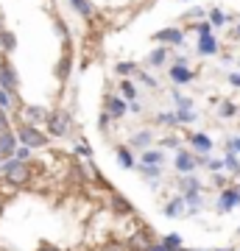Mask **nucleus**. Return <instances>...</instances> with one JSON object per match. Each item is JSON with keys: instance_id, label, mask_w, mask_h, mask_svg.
Segmentation results:
<instances>
[{"instance_id": "f257e3e1", "label": "nucleus", "mask_w": 240, "mask_h": 251, "mask_svg": "<svg viewBox=\"0 0 240 251\" xmlns=\"http://www.w3.org/2000/svg\"><path fill=\"white\" fill-rule=\"evenodd\" d=\"M31 162H20V159H9L6 165H3V176L11 181V184H17V187H23V184H28L31 181Z\"/></svg>"}, {"instance_id": "f03ea898", "label": "nucleus", "mask_w": 240, "mask_h": 251, "mask_svg": "<svg viewBox=\"0 0 240 251\" xmlns=\"http://www.w3.org/2000/svg\"><path fill=\"white\" fill-rule=\"evenodd\" d=\"M17 134H20V143L28 145V148H42V145L48 143V137H45L36 126H31V123H23L17 128Z\"/></svg>"}, {"instance_id": "7ed1b4c3", "label": "nucleus", "mask_w": 240, "mask_h": 251, "mask_svg": "<svg viewBox=\"0 0 240 251\" xmlns=\"http://www.w3.org/2000/svg\"><path fill=\"white\" fill-rule=\"evenodd\" d=\"M48 128H51L53 137H64L67 131H70V115H64L62 109L53 112V115H48Z\"/></svg>"}, {"instance_id": "20e7f679", "label": "nucleus", "mask_w": 240, "mask_h": 251, "mask_svg": "<svg viewBox=\"0 0 240 251\" xmlns=\"http://www.w3.org/2000/svg\"><path fill=\"white\" fill-rule=\"evenodd\" d=\"M0 87L6 92H17V87H20V78H17V73L11 70V64L3 59L0 62Z\"/></svg>"}, {"instance_id": "39448f33", "label": "nucleus", "mask_w": 240, "mask_h": 251, "mask_svg": "<svg viewBox=\"0 0 240 251\" xmlns=\"http://www.w3.org/2000/svg\"><path fill=\"white\" fill-rule=\"evenodd\" d=\"M151 232L148 229H142V232H137V234H132L129 237V243H126V249L129 251H148L151 249Z\"/></svg>"}, {"instance_id": "423d86ee", "label": "nucleus", "mask_w": 240, "mask_h": 251, "mask_svg": "<svg viewBox=\"0 0 240 251\" xmlns=\"http://www.w3.org/2000/svg\"><path fill=\"white\" fill-rule=\"evenodd\" d=\"M238 204H240V190L238 187H226L221 193V198H218V209H221V212H229V209H235Z\"/></svg>"}, {"instance_id": "0eeeda50", "label": "nucleus", "mask_w": 240, "mask_h": 251, "mask_svg": "<svg viewBox=\"0 0 240 251\" xmlns=\"http://www.w3.org/2000/svg\"><path fill=\"white\" fill-rule=\"evenodd\" d=\"M154 39H157V42H162V45H182L185 34H182L179 28H162V31H157V34H154Z\"/></svg>"}, {"instance_id": "6e6552de", "label": "nucleus", "mask_w": 240, "mask_h": 251, "mask_svg": "<svg viewBox=\"0 0 240 251\" xmlns=\"http://www.w3.org/2000/svg\"><path fill=\"white\" fill-rule=\"evenodd\" d=\"M173 165H176V171H179V173H193V171L198 168V159H196V156H193L190 151H179V153H176V162H173Z\"/></svg>"}, {"instance_id": "1a4fd4ad", "label": "nucleus", "mask_w": 240, "mask_h": 251, "mask_svg": "<svg viewBox=\"0 0 240 251\" xmlns=\"http://www.w3.org/2000/svg\"><path fill=\"white\" fill-rule=\"evenodd\" d=\"M14 151H17L14 137H11L9 131H3V134H0V153H3V159H6V156H14Z\"/></svg>"}, {"instance_id": "9d476101", "label": "nucleus", "mask_w": 240, "mask_h": 251, "mask_svg": "<svg viewBox=\"0 0 240 251\" xmlns=\"http://www.w3.org/2000/svg\"><path fill=\"white\" fill-rule=\"evenodd\" d=\"M215 50H218V42H215V36H213V34H201V42H198V53L213 56Z\"/></svg>"}, {"instance_id": "9b49d317", "label": "nucleus", "mask_w": 240, "mask_h": 251, "mask_svg": "<svg viewBox=\"0 0 240 251\" xmlns=\"http://www.w3.org/2000/svg\"><path fill=\"white\" fill-rule=\"evenodd\" d=\"M190 143H193V148H196V151H201V153L213 151V140H210L207 134H190Z\"/></svg>"}, {"instance_id": "f8f14e48", "label": "nucleus", "mask_w": 240, "mask_h": 251, "mask_svg": "<svg viewBox=\"0 0 240 251\" xmlns=\"http://www.w3.org/2000/svg\"><path fill=\"white\" fill-rule=\"evenodd\" d=\"M170 78L176 84H187V81H193V73L187 70L185 64H176V67H170Z\"/></svg>"}, {"instance_id": "ddd939ff", "label": "nucleus", "mask_w": 240, "mask_h": 251, "mask_svg": "<svg viewBox=\"0 0 240 251\" xmlns=\"http://www.w3.org/2000/svg\"><path fill=\"white\" fill-rule=\"evenodd\" d=\"M112 209H115L117 215H132V212H134L132 204H129V201H126L123 196H117V193L112 196Z\"/></svg>"}, {"instance_id": "4468645a", "label": "nucleus", "mask_w": 240, "mask_h": 251, "mask_svg": "<svg viewBox=\"0 0 240 251\" xmlns=\"http://www.w3.org/2000/svg\"><path fill=\"white\" fill-rule=\"evenodd\" d=\"M107 112L112 117H123L126 115V103L120 98H109V103H107Z\"/></svg>"}, {"instance_id": "2eb2a0df", "label": "nucleus", "mask_w": 240, "mask_h": 251, "mask_svg": "<svg viewBox=\"0 0 240 251\" xmlns=\"http://www.w3.org/2000/svg\"><path fill=\"white\" fill-rule=\"evenodd\" d=\"M182 209H185V196H182V198H173V201L165 206V215H168V218H176V215H182Z\"/></svg>"}, {"instance_id": "dca6fc26", "label": "nucleus", "mask_w": 240, "mask_h": 251, "mask_svg": "<svg viewBox=\"0 0 240 251\" xmlns=\"http://www.w3.org/2000/svg\"><path fill=\"white\" fill-rule=\"evenodd\" d=\"M179 187L185 190V193H196V190H201V184H198L196 176H190V173H185V179L179 181Z\"/></svg>"}, {"instance_id": "f3484780", "label": "nucleus", "mask_w": 240, "mask_h": 251, "mask_svg": "<svg viewBox=\"0 0 240 251\" xmlns=\"http://www.w3.org/2000/svg\"><path fill=\"white\" fill-rule=\"evenodd\" d=\"M0 48H3V50H14V48H17V39H14L11 31H0Z\"/></svg>"}, {"instance_id": "a211bd4d", "label": "nucleus", "mask_w": 240, "mask_h": 251, "mask_svg": "<svg viewBox=\"0 0 240 251\" xmlns=\"http://www.w3.org/2000/svg\"><path fill=\"white\" fill-rule=\"evenodd\" d=\"M162 159H165V156H162V151H145L142 153V165H162Z\"/></svg>"}, {"instance_id": "6ab92c4d", "label": "nucleus", "mask_w": 240, "mask_h": 251, "mask_svg": "<svg viewBox=\"0 0 240 251\" xmlns=\"http://www.w3.org/2000/svg\"><path fill=\"white\" fill-rule=\"evenodd\" d=\"M117 162H120L123 168H129V171L134 168V156L129 153V148H117Z\"/></svg>"}, {"instance_id": "aec40b11", "label": "nucleus", "mask_w": 240, "mask_h": 251, "mask_svg": "<svg viewBox=\"0 0 240 251\" xmlns=\"http://www.w3.org/2000/svg\"><path fill=\"white\" fill-rule=\"evenodd\" d=\"M162 246H165L168 251H179V249H182V237H179V234L173 232V234H168V237L162 240Z\"/></svg>"}, {"instance_id": "412c9836", "label": "nucleus", "mask_w": 240, "mask_h": 251, "mask_svg": "<svg viewBox=\"0 0 240 251\" xmlns=\"http://www.w3.org/2000/svg\"><path fill=\"white\" fill-rule=\"evenodd\" d=\"M223 168H229L232 171V176H238L240 173V162H238V156H235V153H226V159H223Z\"/></svg>"}, {"instance_id": "4be33fe9", "label": "nucleus", "mask_w": 240, "mask_h": 251, "mask_svg": "<svg viewBox=\"0 0 240 251\" xmlns=\"http://www.w3.org/2000/svg\"><path fill=\"white\" fill-rule=\"evenodd\" d=\"M165 59H168V50L165 48H157L151 56H148V62L154 64V67H160V64H165Z\"/></svg>"}, {"instance_id": "5701e85b", "label": "nucleus", "mask_w": 240, "mask_h": 251, "mask_svg": "<svg viewBox=\"0 0 240 251\" xmlns=\"http://www.w3.org/2000/svg\"><path fill=\"white\" fill-rule=\"evenodd\" d=\"M73 9L79 11V14H84V17H89L92 14V6H89V0H70Z\"/></svg>"}, {"instance_id": "b1692460", "label": "nucleus", "mask_w": 240, "mask_h": 251, "mask_svg": "<svg viewBox=\"0 0 240 251\" xmlns=\"http://www.w3.org/2000/svg\"><path fill=\"white\" fill-rule=\"evenodd\" d=\"M218 115H221V117H235V115H238V106H235L232 100H223L221 109H218Z\"/></svg>"}, {"instance_id": "393cba45", "label": "nucleus", "mask_w": 240, "mask_h": 251, "mask_svg": "<svg viewBox=\"0 0 240 251\" xmlns=\"http://www.w3.org/2000/svg\"><path fill=\"white\" fill-rule=\"evenodd\" d=\"M26 115L31 117V120H48V112H45V109H39V106H28Z\"/></svg>"}, {"instance_id": "a878e982", "label": "nucleus", "mask_w": 240, "mask_h": 251, "mask_svg": "<svg viewBox=\"0 0 240 251\" xmlns=\"http://www.w3.org/2000/svg\"><path fill=\"white\" fill-rule=\"evenodd\" d=\"M151 140H154L151 131H140V134H134V137H132V145H148Z\"/></svg>"}, {"instance_id": "bb28decb", "label": "nucleus", "mask_w": 240, "mask_h": 251, "mask_svg": "<svg viewBox=\"0 0 240 251\" xmlns=\"http://www.w3.org/2000/svg\"><path fill=\"white\" fill-rule=\"evenodd\" d=\"M140 173L145 176V179H157V176H160V165H142Z\"/></svg>"}, {"instance_id": "cd10ccee", "label": "nucleus", "mask_w": 240, "mask_h": 251, "mask_svg": "<svg viewBox=\"0 0 240 251\" xmlns=\"http://www.w3.org/2000/svg\"><path fill=\"white\" fill-rule=\"evenodd\" d=\"M210 23H213V25H223V23H226V14H223L221 9H213L210 11Z\"/></svg>"}, {"instance_id": "c85d7f7f", "label": "nucleus", "mask_w": 240, "mask_h": 251, "mask_svg": "<svg viewBox=\"0 0 240 251\" xmlns=\"http://www.w3.org/2000/svg\"><path fill=\"white\" fill-rule=\"evenodd\" d=\"M185 204H190V209H196V206H201V196L196 193H185Z\"/></svg>"}, {"instance_id": "c756f323", "label": "nucleus", "mask_w": 240, "mask_h": 251, "mask_svg": "<svg viewBox=\"0 0 240 251\" xmlns=\"http://www.w3.org/2000/svg\"><path fill=\"white\" fill-rule=\"evenodd\" d=\"M176 120H179V123H193V120H196V115H193L190 109H179V112H176Z\"/></svg>"}, {"instance_id": "7c9ffc66", "label": "nucleus", "mask_w": 240, "mask_h": 251, "mask_svg": "<svg viewBox=\"0 0 240 251\" xmlns=\"http://www.w3.org/2000/svg\"><path fill=\"white\" fill-rule=\"evenodd\" d=\"M14 159H20V162H28V159H31V148H28V145H20L17 151H14Z\"/></svg>"}, {"instance_id": "2f4dec72", "label": "nucleus", "mask_w": 240, "mask_h": 251, "mask_svg": "<svg viewBox=\"0 0 240 251\" xmlns=\"http://www.w3.org/2000/svg\"><path fill=\"white\" fill-rule=\"evenodd\" d=\"M120 90H123L126 98H132V100H134V95H137V90H134V84H132V81H123V84H120Z\"/></svg>"}, {"instance_id": "473e14b6", "label": "nucleus", "mask_w": 240, "mask_h": 251, "mask_svg": "<svg viewBox=\"0 0 240 251\" xmlns=\"http://www.w3.org/2000/svg\"><path fill=\"white\" fill-rule=\"evenodd\" d=\"M117 73H120V75H129V73H134V64L120 62V64H117Z\"/></svg>"}, {"instance_id": "72a5a7b5", "label": "nucleus", "mask_w": 240, "mask_h": 251, "mask_svg": "<svg viewBox=\"0 0 240 251\" xmlns=\"http://www.w3.org/2000/svg\"><path fill=\"white\" fill-rule=\"evenodd\" d=\"M9 131V117H6V109H0V134Z\"/></svg>"}, {"instance_id": "f704fd0d", "label": "nucleus", "mask_w": 240, "mask_h": 251, "mask_svg": "<svg viewBox=\"0 0 240 251\" xmlns=\"http://www.w3.org/2000/svg\"><path fill=\"white\" fill-rule=\"evenodd\" d=\"M226 148H229L232 153H238V151H240V137H232L229 143H226Z\"/></svg>"}, {"instance_id": "c9c22d12", "label": "nucleus", "mask_w": 240, "mask_h": 251, "mask_svg": "<svg viewBox=\"0 0 240 251\" xmlns=\"http://www.w3.org/2000/svg\"><path fill=\"white\" fill-rule=\"evenodd\" d=\"M160 123H168V126H176V115H160Z\"/></svg>"}, {"instance_id": "e433bc0d", "label": "nucleus", "mask_w": 240, "mask_h": 251, "mask_svg": "<svg viewBox=\"0 0 240 251\" xmlns=\"http://www.w3.org/2000/svg\"><path fill=\"white\" fill-rule=\"evenodd\" d=\"M207 168H210V171H221L223 162L221 159H207Z\"/></svg>"}, {"instance_id": "4c0bfd02", "label": "nucleus", "mask_w": 240, "mask_h": 251, "mask_svg": "<svg viewBox=\"0 0 240 251\" xmlns=\"http://www.w3.org/2000/svg\"><path fill=\"white\" fill-rule=\"evenodd\" d=\"M204 17V9H193V11H187V20H201Z\"/></svg>"}, {"instance_id": "58836bf2", "label": "nucleus", "mask_w": 240, "mask_h": 251, "mask_svg": "<svg viewBox=\"0 0 240 251\" xmlns=\"http://www.w3.org/2000/svg\"><path fill=\"white\" fill-rule=\"evenodd\" d=\"M76 151H79V156H92V148H89V145H79V148H76Z\"/></svg>"}, {"instance_id": "ea45409f", "label": "nucleus", "mask_w": 240, "mask_h": 251, "mask_svg": "<svg viewBox=\"0 0 240 251\" xmlns=\"http://www.w3.org/2000/svg\"><path fill=\"white\" fill-rule=\"evenodd\" d=\"M162 145H165V148H176L179 140H176V137H168V140H162Z\"/></svg>"}, {"instance_id": "a19ab883", "label": "nucleus", "mask_w": 240, "mask_h": 251, "mask_svg": "<svg viewBox=\"0 0 240 251\" xmlns=\"http://www.w3.org/2000/svg\"><path fill=\"white\" fill-rule=\"evenodd\" d=\"M140 78H142V84H148V87H157V81H154L151 75H145V73H140Z\"/></svg>"}, {"instance_id": "79ce46f5", "label": "nucleus", "mask_w": 240, "mask_h": 251, "mask_svg": "<svg viewBox=\"0 0 240 251\" xmlns=\"http://www.w3.org/2000/svg\"><path fill=\"white\" fill-rule=\"evenodd\" d=\"M229 84H232V87H240V73H232V75H229Z\"/></svg>"}, {"instance_id": "37998d69", "label": "nucleus", "mask_w": 240, "mask_h": 251, "mask_svg": "<svg viewBox=\"0 0 240 251\" xmlns=\"http://www.w3.org/2000/svg\"><path fill=\"white\" fill-rule=\"evenodd\" d=\"M198 34H210V23H198Z\"/></svg>"}, {"instance_id": "c03bdc74", "label": "nucleus", "mask_w": 240, "mask_h": 251, "mask_svg": "<svg viewBox=\"0 0 240 251\" xmlns=\"http://www.w3.org/2000/svg\"><path fill=\"white\" fill-rule=\"evenodd\" d=\"M215 184H218V187H223V184H226V176H221V173H215Z\"/></svg>"}, {"instance_id": "a18cd8bd", "label": "nucleus", "mask_w": 240, "mask_h": 251, "mask_svg": "<svg viewBox=\"0 0 240 251\" xmlns=\"http://www.w3.org/2000/svg\"><path fill=\"white\" fill-rule=\"evenodd\" d=\"M148 251H168V249H165L162 243H151V249H148Z\"/></svg>"}, {"instance_id": "49530a36", "label": "nucleus", "mask_w": 240, "mask_h": 251, "mask_svg": "<svg viewBox=\"0 0 240 251\" xmlns=\"http://www.w3.org/2000/svg\"><path fill=\"white\" fill-rule=\"evenodd\" d=\"M104 251H123V246H107Z\"/></svg>"}, {"instance_id": "de8ad7c7", "label": "nucleus", "mask_w": 240, "mask_h": 251, "mask_svg": "<svg viewBox=\"0 0 240 251\" xmlns=\"http://www.w3.org/2000/svg\"><path fill=\"white\" fill-rule=\"evenodd\" d=\"M39 251H59V249H53V246H42Z\"/></svg>"}, {"instance_id": "09e8293b", "label": "nucleus", "mask_w": 240, "mask_h": 251, "mask_svg": "<svg viewBox=\"0 0 240 251\" xmlns=\"http://www.w3.org/2000/svg\"><path fill=\"white\" fill-rule=\"evenodd\" d=\"M0 209H3V196H0Z\"/></svg>"}, {"instance_id": "8fccbe9b", "label": "nucleus", "mask_w": 240, "mask_h": 251, "mask_svg": "<svg viewBox=\"0 0 240 251\" xmlns=\"http://www.w3.org/2000/svg\"><path fill=\"white\" fill-rule=\"evenodd\" d=\"M0 162H3V153H0Z\"/></svg>"}, {"instance_id": "3c124183", "label": "nucleus", "mask_w": 240, "mask_h": 251, "mask_svg": "<svg viewBox=\"0 0 240 251\" xmlns=\"http://www.w3.org/2000/svg\"><path fill=\"white\" fill-rule=\"evenodd\" d=\"M0 31H3V28H0Z\"/></svg>"}, {"instance_id": "603ef678", "label": "nucleus", "mask_w": 240, "mask_h": 251, "mask_svg": "<svg viewBox=\"0 0 240 251\" xmlns=\"http://www.w3.org/2000/svg\"><path fill=\"white\" fill-rule=\"evenodd\" d=\"M238 232H240V229H238Z\"/></svg>"}]
</instances>
